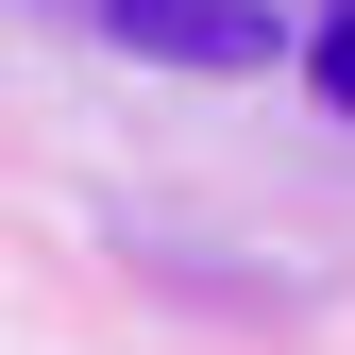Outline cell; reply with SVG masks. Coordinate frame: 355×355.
<instances>
[{
    "mask_svg": "<svg viewBox=\"0 0 355 355\" xmlns=\"http://www.w3.org/2000/svg\"><path fill=\"white\" fill-rule=\"evenodd\" d=\"M102 34H119L136 68H271V51H288L271 0H102Z\"/></svg>",
    "mask_w": 355,
    "mask_h": 355,
    "instance_id": "6da1fadb",
    "label": "cell"
},
{
    "mask_svg": "<svg viewBox=\"0 0 355 355\" xmlns=\"http://www.w3.org/2000/svg\"><path fill=\"white\" fill-rule=\"evenodd\" d=\"M304 68H322V102L355 119V0H338V17H322V34H304Z\"/></svg>",
    "mask_w": 355,
    "mask_h": 355,
    "instance_id": "7a4b0ae2",
    "label": "cell"
}]
</instances>
